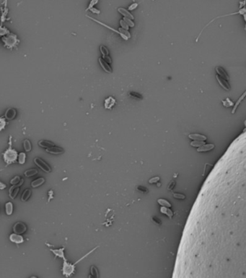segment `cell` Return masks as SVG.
I'll use <instances>...</instances> for the list:
<instances>
[{"label":"cell","mask_w":246,"mask_h":278,"mask_svg":"<svg viewBox=\"0 0 246 278\" xmlns=\"http://www.w3.org/2000/svg\"><path fill=\"white\" fill-rule=\"evenodd\" d=\"M99 247V246H97L96 247H95L94 248H93L90 251H89L87 254H86L85 255H84L82 257H81L79 259H78L75 263L71 264L70 262H68V260L67 261H63V267H62V269H61V271H62V274H63V276H65L66 277H70L71 276H72L73 274H75V266L77 265V264H78L80 261H82V259H84L85 258L87 257L89 254H91L93 252H94L97 248Z\"/></svg>","instance_id":"obj_1"},{"label":"cell","mask_w":246,"mask_h":278,"mask_svg":"<svg viewBox=\"0 0 246 278\" xmlns=\"http://www.w3.org/2000/svg\"><path fill=\"white\" fill-rule=\"evenodd\" d=\"M19 155L17 151L12 148V136L10 135L9 139V148L3 153V159L6 166L11 165L12 163H15L17 160V157Z\"/></svg>","instance_id":"obj_2"},{"label":"cell","mask_w":246,"mask_h":278,"mask_svg":"<svg viewBox=\"0 0 246 278\" xmlns=\"http://www.w3.org/2000/svg\"><path fill=\"white\" fill-rule=\"evenodd\" d=\"M2 39L5 46H7L8 48H12L14 46H16L17 45L19 41L17 39V36L14 34H10L7 36L2 37Z\"/></svg>","instance_id":"obj_3"},{"label":"cell","mask_w":246,"mask_h":278,"mask_svg":"<svg viewBox=\"0 0 246 278\" xmlns=\"http://www.w3.org/2000/svg\"><path fill=\"white\" fill-rule=\"evenodd\" d=\"M34 162L39 168H41L45 173H49L51 172V168L50 167V166L47 163H45L43 160H42L41 158H35L34 159Z\"/></svg>","instance_id":"obj_4"},{"label":"cell","mask_w":246,"mask_h":278,"mask_svg":"<svg viewBox=\"0 0 246 278\" xmlns=\"http://www.w3.org/2000/svg\"><path fill=\"white\" fill-rule=\"evenodd\" d=\"M23 183H24V180L22 179L19 184L15 185H12V187H10V190H9V195H10V197L12 199H15V197L17 196L19 191H20V186L23 184Z\"/></svg>","instance_id":"obj_5"},{"label":"cell","mask_w":246,"mask_h":278,"mask_svg":"<svg viewBox=\"0 0 246 278\" xmlns=\"http://www.w3.org/2000/svg\"><path fill=\"white\" fill-rule=\"evenodd\" d=\"M27 227L26 225L22 222H17L15 223L13 226V231L14 233L17 234H23L26 232Z\"/></svg>","instance_id":"obj_6"},{"label":"cell","mask_w":246,"mask_h":278,"mask_svg":"<svg viewBox=\"0 0 246 278\" xmlns=\"http://www.w3.org/2000/svg\"><path fill=\"white\" fill-rule=\"evenodd\" d=\"M50 251H51L55 255V257H59V258H61L62 259L63 261H67V258L65 257V255H64V250H65V247H61V248H59V249H53V248H50L49 249Z\"/></svg>","instance_id":"obj_7"},{"label":"cell","mask_w":246,"mask_h":278,"mask_svg":"<svg viewBox=\"0 0 246 278\" xmlns=\"http://www.w3.org/2000/svg\"><path fill=\"white\" fill-rule=\"evenodd\" d=\"M10 241L12 243H15L16 244H20L24 242V238L22 235L14 233H12L10 235Z\"/></svg>","instance_id":"obj_8"},{"label":"cell","mask_w":246,"mask_h":278,"mask_svg":"<svg viewBox=\"0 0 246 278\" xmlns=\"http://www.w3.org/2000/svg\"><path fill=\"white\" fill-rule=\"evenodd\" d=\"M216 80H217V81H218V83H220V86L222 87L224 90H226V91L230 90V84H229V83H228L227 80L226 79L222 78L221 76H220V75H216Z\"/></svg>","instance_id":"obj_9"},{"label":"cell","mask_w":246,"mask_h":278,"mask_svg":"<svg viewBox=\"0 0 246 278\" xmlns=\"http://www.w3.org/2000/svg\"><path fill=\"white\" fill-rule=\"evenodd\" d=\"M87 18H89V19H91V20H93V21H95V22H96V23H99V24H100V25H101V26H103L105 27V28H108V29H110V30H113V31L116 32V33H117V34H119L120 35V36H121V37L123 38V39H125V40H128V38H129L126 37V36H123V34H121V33H120L119 30H116V29L113 28H111V27H110V26H107L106 24H104L103 23H102V22L99 21V20H95V19H94V18H91V17H90V16H89V15H87Z\"/></svg>","instance_id":"obj_10"},{"label":"cell","mask_w":246,"mask_h":278,"mask_svg":"<svg viewBox=\"0 0 246 278\" xmlns=\"http://www.w3.org/2000/svg\"><path fill=\"white\" fill-rule=\"evenodd\" d=\"M116 104V99L112 96L105 99L104 102L105 108L107 109H111L112 107Z\"/></svg>","instance_id":"obj_11"},{"label":"cell","mask_w":246,"mask_h":278,"mask_svg":"<svg viewBox=\"0 0 246 278\" xmlns=\"http://www.w3.org/2000/svg\"><path fill=\"white\" fill-rule=\"evenodd\" d=\"M16 114H17V112H16V110H15V109H13V108H9V109L6 111L4 117H5V118H6L7 120H13L15 117Z\"/></svg>","instance_id":"obj_12"},{"label":"cell","mask_w":246,"mask_h":278,"mask_svg":"<svg viewBox=\"0 0 246 278\" xmlns=\"http://www.w3.org/2000/svg\"><path fill=\"white\" fill-rule=\"evenodd\" d=\"M215 70H216V72H217L218 75L221 76L222 78L226 79L227 80H228L230 78H229V75H227V72L225 71V70L222 67H220V66H217L215 68Z\"/></svg>","instance_id":"obj_13"},{"label":"cell","mask_w":246,"mask_h":278,"mask_svg":"<svg viewBox=\"0 0 246 278\" xmlns=\"http://www.w3.org/2000/svg\"><path fill=\"white\" fill-rule=\"evenodd\" d=\"M46 151L48 153H50L51 154H55V155H58V154H63L64 152V150H63L62 148L61 147H57V146H53L50 149H46Z\"/></svg>","instance_id":"obj_14"},{"label":"cell","mask_w":246,"mask_h":278,"mask_svg":"<svg viewBox=\"0 0 246 278\" xmlns=\"http://www.w3.org/2000/svg\"><path fill=\"white\" fill-rule=\"evenodd\" d=\"M98 61H99V62H100V64H101V67L103 68V69L106 72H108V73H111L112 68H111V66H110L103 58H99Z\"/></svg>","instance_id":"obj_15"},{"label":"cell","mask_w":246,"mask_h":278,"mask_svg":"<svg viewBox=\"0 0 246 278\" xmlns=\"http://www.w3.org/2000/svg\"><path fill=\"white\" fill-rule=\"evenodd\" d=\"M38 145L41 147L45 148V149H46L54 146V143L51 142V141H46V140H41V141H40L38 142Z\"/></svg>","instance_id":"obj_16"},{"label":"cell","mask_w":246,"mask_h":278,"mask_svg":"<svg viewBox=\"0 0 246 278\" xmlns=\"http://www.w3.org/2000/svg\"><path fill=\"white\" fill-rule=\"evenodd\" d=\"M118 10H119V12L120 13H121V15H123L125 18L130 19V20H131L134 19V15H132L131 13H130V12H129L127 10H126V9H124V8H122V7H120L118 9Z\"/></svg>","instance_id":"obj_17"},{"label":"cell","mask_w":246,"mask_h":278,"mask_svg":"<svg viewBox=\"0 0 246 278\" xmlns=\"http://www.w3.org/2000/svg\"><path fill=\"white\" fill-rule=\"evenodd\" d=\"M245 97H246V91L242 94V96H240V97L238 99V101L235 102V105H234V107H233L232 111V114H234V113L235 112V111H236V109H238V106L240 105V103H241V102L244 100V99H245Z\"/></svg>","instance_id":"obj_18"},{"label":"cell","mask_w":246,"mask_h":278,"mask_svg":"<svg viewBox=\"0 0 246 278\" xmlns=\"http://www.w3.org/2000/svg\"><path fill=\"white\" fill-rule=\"evenodd\" d=\"M45 183V179L43 177H39L37 178L36 180L33 181L31 183V186L32 188H38L39 186H41V185H43Z\"/></svg>","instance_id":"obj_19"},{"label":"cell","mask_w":246,"mask_h":278,"mask_svg":"<svg viewBox=\"0 0 246 278\" xmlns=\"http://www.w3.org/2000/svg\"><path fill=\"white\" fill-rule=\"evenodd\" d=\"M188 137L190 138V139H193V140H196V141H206V136H204V135H199V134H194V133H192V134H190V135H188Z\"/></svg>","instance_id":"obj_20"},{"label":"cell","mask_w":246,"mask_h":278,"mask_svg":"<svg viewBox=\"0 0 246 278\" xmlns=\"http://www.w3.org/2000/svg\"><path fill=\"white\" fill-rule=\"evenodd\" d=\"M5 212L8 216L11 215L13 212V203L10 201H9L5 204Z\"/></svg>","instance_id":"obj_21"},{"label":"cell","mask_w":246,"mask_h":278,"mask_svg":"<svg viewBox=\"0 0 246 278\" xmlns=\"http://www.w3.org/2000/svg\"><path fill=\"white\" fill-rule=\"evenodd\" d=\"M30 195H31V191L30 189H25L24 192L22 193V197H21V201H27L29 199Z\"/></svg>","instance_id":"obj_22"},{"label":"cell","mask_w":246,"mask_h":278,"mask_svg":"<svg viewBox=\"0 0 246 278\" xmlns=\"http://www.w3.org/2000/svg\"><path fill=\"white\" fill-rule=\"evenodd\" d=\"M38 173V169H27L26 171L25 172L24 175L25 176L27 177H33L35 175H37Z\"/></svg>","instance_id":"obj_23"},{"label":"cell","mask_w":246,"mask_h":278,"mask_svg":"<svg viewBox=\"0 0 246 278\" xmlns=\"http://www.w3.org/2000/svg\"><path fill=\"white\" fill-rule=\"evenodd\" d=\"M23 146H24V149H25V151H30L31 149H32V146H31V143H30V141L28 140V139H25L23 142Z\"/></svg>","instance_id":"obj_24"},{"label":"cell","mask_w":246,"mask_h":278,"mask_svg":"<svg viewBox=\"0 0 246 278\" xmlns=\"http://www.w3.org/2000/svg\"><path fill=\"white\" fill-rule=\"evenodd\" d=\"M214 147V146L213 144H205L204 146H202L201 148H199L198 151H209L211 149H212Z\"/></svg>","instance_id":"obj_25"},{"label":"cell","mask_w":246,"mask_h":278,"mask_svg":"<svg viewBox=\"0 0 246 278\" xmlns=\"http://www.w3.org/2000/svg\"><path fill=\"white\" fill-rule=\"evenodd\" d=\"M25 159H26V154L24 152H21L19 154L18 156V162L20 165H24L25 163Z\"/></svg>","instance_id":"obj_26"},{"label":"cell","mask_w":246,"mask_h":278,"mask_svg":"<svg viewBox=\"0 0 246 278\" xmlns=\"http://www.w3.org/2000/svg\"><path fill=\"white\" fill-rule=\"evenodd\" d=\"M90 274L93 275L95 278H99L98 270L95 266H91V267H90Z\"/></svg>","instance_id":"obj_27"},{"label":"cell","mask_w":246,"mask_h":278,"mask_svg":"<svg viewBox=\"0 0 246 278\" xmlns=\"http://www.w3.org/2000/svg\"><path fill=\"white\" fill-rule=\"evenodd\" d=\"M21 180H22V179L20 178V176H15V177H13V178L12 179L10 183V184L12 185H15L19 184V183H20Z\"/></svg>","instance_id":"obj_28"},{"label":"cell","mask_w":246,"mask_h":278,"mask_svg":"<svg viewBox=\"0 0 246 278\" xmlns=\"http://www.w3.org/2000/svg\"><path fill=\"white\" fill-rule=\"evenodd\" d=\"M129 96L131 97L134 98V99H143V96L140 94L139 93H136V92H133L131 91L129 93Z\"/></svg>","instance_id":"obj_29"},{"label":"cell","mask_w":246,"mask_h":278,"mask_svg":"<svg viewBox=\"0 0 246 278\" xmlns=\"http://www.w3.org/2000/svg\"><path fill=\"white\" fill-rule=\"evenodd\" d=\"M100 50H101L103 56H108V54H109V51H108V49H107L105 46H101Z\"/></svg>","instance_id":"obj_30"},{"label":"cell","mask_w":246,"mask_h":278,"mask_svg":"<svg viewBox=\"0 0 246 278\" xmlns=\"http://www.w3.org/2000/svg\"><path fill=\"white\" fill-rule=\"evenodd\" d=\"M119 31L120 33H121V34H123V36H126V37H128L129 38L131 37L130 33H129L128 30H125V29H123V28H119Z\"/></svg>","instance_id":"obj_31"},{"label":"cell","mask_w":246,"mask_h":278,"mask_svg":"<svg viewBox=\"0 0 246 278\" xmlns=\"http://www.w3.org/2000/svg\"><path fill=\"white\" fill-rule=\"evenodd\" d=\"M6 127V121L4 117H1L0 118V130H2L4 128Z\"/></svg>","instance_id":"obj_32"},{"label":"cell","mask_w":246,"mask_h":278,"mask_svg":"<svg viewBox=\"0 0 246 278\" xmlns=\"http://www.w3.org/2000/svg\"><path fill=\"white\" fill-rule=\"evenodd\" d=\"M120 24H121V27H122V28H123V29H125V30H129V26L127 25V23H126L123 20H120Z\"/></svg>","instance_id":"obj_33"},{"label":"cell","mask_w":246,"mask_h":278,"mask_svg":"<svg viewBox=\"0 0 246 278\" xmlns=\"http://www.w3.org/2000/svg\"><path fill=\"white\" fill-rule=\"evenodd\" d=\"M123 20L126 22V23H127V25L129 26V27H134V22L131 20H130V19H129V18H123Z\"/></svg>","instance_id":"obj_34"},{"label":"cell","mask_w":246,"mask_h":278,"mask_svg":"<svg viewBox=\"0 0 246 278\" xmlns=\"http://www.w3.org/2000/svg\"><path fill=\"white\" fill-rule=\"evenodd\" d=\"M137 190H138L139 191L143 193H147V192H148L147 188H145V187H144V186H142V185H139L138 187H137Z\"/></svg>","instance_id":"obj_35"},{"label":"cell","mask_w":246,"mask_h":278,"mask_svg":"<svg viewBox=\"0 0 246 278\" xmlns=\"http://www.w3.org/2000/svg\"><path fill=\"white\" fill-rule=\"evenodd\" d=\"M97 2H98V1H95V0H93V1H91V2H90V3H89V7L87 8L86 11H87V10H90L91 8L93 7L94 5H95V4H97Z\"/></svg>","instance_id":"obj_36"},{"label":"cell","mask_w":246,"mask_h":278,"mask_svg":"<svg viewBox=\"0 0 246 278\" xmlns=\"http://www.w3.org/2000/svg\"><path fill=\"white\" fill-rule=\"evenodd\" d=\"M1 36H4L6 34H10V31L6 28H2L1 27Z\"/></svg>","instance_id":"obj_37"},{"label":"cell","mask_w":246,"mask_h":278,"mask_svg":"<svg viewBox=\"0 0 246 278\" xmlns=\"http://www.w3.org/2000/svg\"><path fill=\"white\" fill-rule=\"evenodd\" d=\"M190 144H191L192 146H201V145H204V143H203V142H199V141L192 142Z\"/></svg>","instance_id":"obj_38"},{"label":"cell","mask_w":246,"mask_h":278,"mask_svg":"<svg viewBox=\"0 0 246 278\" xmlns=\"http://www.w3.org/2000/svg\"><path fill=\"white\" fill-rule=\"evenodd\" d=\"M158 203L161 204V205H168V206H170V204L168 203V202H167V201L164 199H159L158 200Z\"/></svg>","instance_id":"obj_39"},{"label":"cell","mask_w":246,"mask_h":278,"mask_svg":"<svg viewBox=\"0 0 246 278\" xmlns=\"http://www.w3.org/2000/svg\"><path fill=\"white\" fill-rule=\"evenodd\" d=\"M159 180H160V177H153V178H152V179H150V180H149V183H154L157 182V181H159Z\"/></svg>","instance_id":"obj_40"},{"label":"cell","mask_w":246,"mask_h":278,"mask_svg":"<svg viewBox=\"0 0 246 278\" xmlns=\"http://www.w3.org/2000/svg\"><path fill=\"white\" fill-rule=\"evenodd\" d=\"M103 59L107 63H111V57L110 56H103Z\"/></svg>","instance_id":"obj_41"},{"label":"cell","mask_w":246,"mask_h":278,"mask_svg":"<svg viewBox=\"0 0 246 278\" xmlns=\"http://www.w3.org/2000/svg\"><path fill=\"white\" fill-rule=\"evenodd\" d=\"M137 6H138V4H137V3H134V4H132L131 5H130V6L129 7V10H134L135 8L137 7Z\"/></svg>","instance_id":"obj_42"},{"label":"cell","mask_w":246,"mask_h":278,"mask_svg":"<svg viewBox=\"0 0 246 278\" xmlns=\"http://www.w3.org/2000/svg\"><path fill=\"white\" fill-rule=\"evenodd\" d=\"M90 11H92L93 13H96V14H100L101 13V12H100V10H97V9H96V8H95V7H93V8H91L90 10H89Z\"/></svg>","instance_id":"obj_43"},{"label":"cell","mask_w":246,"mask_h":278,"mask_svg":"<svg viewBox=\"0 0 246 278\" xmlns=\"http://www.w3.org/2000/svg\"><path fill=\"white\" fill-rule=\"evenodd\" d=\"M7 188V185L4 184L2 182H0V189L1 190H4V188Z\"/></svg>","instance_id":"obj_44"},{"label":"cell","mask_w":246,"mask_h":278,"mask_svg":"<svg viewBox=\"0 0 246 278\" xmlns=\"http://www.w3.org/2000/svg\"><path fill=\"white\" fill-rule=\"evenodd\" d=\"M88 278H95V277H93V275H91V274H89V276H88Z\"/></svg>","instance_id":"obj_45"},{"label":"cell","mask_w":246,"mask_h":278,"mask_svg":"<svg viewBox=\"0 0 246 278\" xmlns=\"http://www.w3.org/2000/svg\"><path fill=\"white\" fill-rule=\"evenodd\" d=\"M30 278H38L37 277H35V276H32V277H30Z\"/></svg>","instance_id":"obj_46"},{"label":"cell","mask_w":246,"mask_h":278,"mask_svg":"<svg viewBox=\"0 0 246 278\" xmlns=\"http://www.w3.org/2000/svg\"><path fill=\"white\" fill-rule=\"evenodd\" d=\"M245 125H246V120H245Z\"/></svg>","instance_id":"obj_47"}]
</instances>
